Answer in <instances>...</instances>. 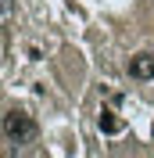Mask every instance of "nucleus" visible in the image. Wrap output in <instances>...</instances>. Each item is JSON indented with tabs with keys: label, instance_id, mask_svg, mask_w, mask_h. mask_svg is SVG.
I'll list each match as a JSON object with an SVG mask.
<instances>
[{
	"label": "nucleus",
	"instance_id": "2",
	"mask_svg": "<svg viewBox=\"0 0 154 158\" xmlns=\"http://www.w3.org/2000/svg\"><path fill=\"white\" fill-rule=\"evenodd\" d=\"M125 72H129L133 79H140V83L154 79V54H151V50H140V54H133V58L125 61Z\"/></svg>",
	"mask_w": 154,
	"mask_h": 158
},
{
	"label": "nucleus",
	"instance_id": "1",
	"mask_svg": "<svg viewBox=\"0 0 154 158\" xmlns=\"http://www.w3.org/2000/svg\"><path fill=\"white\" fill-rule=\"evenodd\" d=\"M0 133H4V140H7L11 148H25V144L36 140L39 129H36V118L25 108H7L4 118H0Z\"/></svg>",
	"mask_w": 154,
	"mask_h": 158
},
{
	"label": "nucleus",
	"instance_id": "3",
	"mask_svg": "<svg viewBox=\"0 0 154 158\" xmlns=\"http://www.w3.org/2000/svg\"><path fill=\"white\" fill-rule=\"evenodd\" d=\"M97 129H100L104 137H118V133H125V118L115 111V104L100 108V115H97Z\"/></svg>",
	"mask_w": 154,
	"mask_h": 158
}]
</instances>
